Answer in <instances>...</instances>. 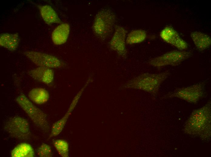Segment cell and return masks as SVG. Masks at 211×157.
Instances as JSON below:
<instances>
[{"instance_id":"21","label":"cell","mask_w":211,"mask_h":157,"mask_svg":"<svg viewBox=\"0 0 211 157\" xmlns=\"http://www.w3.org/2000/svg\"><path fill=\"white\" fill-rule=\"evenodd\" d=\"M37 154L40 157H51L52 156V149L50 146L42 143L38 148Z\"/></svg>"},{"instance_id":"15","label":"cell","mask_w":211,"mask_h":157,"mask_svg":"<svg viewBox=\"0 0 211 157\" xmlns=\"http://www.w3.org/2000/svg\"><path fill=\"white\" fill-rule=\"evenodd\" d=\"M41 15L44 22L48 25L54 23H61L62 21L57 13L50 6L38 5Z\"/></svg>"},{"instance_id":"7","label":"cell","mask_w":211,"mask_h":157,"mask_svg":"<svg viewBox=\"0 0 211 157\" xmlns=\"http://www.w3.org/2000/svg\"><path fill=\"white\" fill-rule=\"evenodd\" d=\"M191 54L190 52L184 50L171 51L151 59L149 63L158 68L168 66H175L189 58Z\"/></svg>"},{"instance_id":"18","label":"cell","mask_w":211,"mask_h":157,"mask_svg":"<svg viewBox=\"0 0 211 157\" xmlns=\"http://www.w3.org/2000/svg\"><path fill=\"white\" fill-rule=\"evenodd\" d=\"M12 157H33L35 152L32 146L30 144L22 143L17 145L11 152Z\"/></svg>"},{"instance_id":"5","label":"cell","mask_w":211,"mask_h":157,"mask_svg":"<svg viewBox=\"0 0 211 157\" xmlns=\"http://www.w3.org/2000/svg\"><path fill=\"white\" fill-rule=\"evenodd\" d=\"M4 129L12 137L19 140H28L31 135L28 121L20 116L8 118L4 123Z\"/></svg>"},{"instance_id":"11","label":"cell","mask_w":211,"mask_h":157,"mask_svg":"<svg viewBox=\"0 0 211 157\" xmlns=\"http://www.w3.org/2000/svg\"><path fill=\"white\" fill-rule=\"evenodd\" d=\"M160 36L163 40L174 46L179 50L184 51L188 47L186 42L171 27L167 26L163 28L160 33Z\"/></svg>"},{"instance_id":"12","label":"cell","mask_w":211,"mask_h":157,"mask_svg":"<svg viewBox=\"0 0 211 157\" xmlns=\"http://www.w3.org/2000/svg\"><path fill=\"white\" fill-rule=\"evenodd\" d=\"M28 74L35 80L47 85H52L54 81V71L50 68L38 67L29 71Z\"/></svg>"},{"instance_id":"2","label":"cell","mask_w":211,"mask_h":157,"mask_svg":"<svg viewBox=\"0 0 211 157\" xmlns=\"http://www.w3.org/2000/svg\"><path fill=\"white\" fill-rule=\"evenodd\" d=\"M170 74L168 71L157 74L144 73L127 81L122 85V88L139 89L151 94H156L158 92L161 84Z\"/></svg>"},{"instance_id":"14","label":"cell","mask_w":211,"mask_h":157,"mask_svg":"<svg viewBox=\"0 0 211 157\" xmlns=\"http://www.w3.org/2000/svg\"><path fill=\"white\" fill-rule=\"evenodd\" d=\"M20 42V38L17 33H3L0 34V46L10 51L16 50Z\"/></svg>"},{"instance_id":"19","label":"cell","mask_w":211,"mask_h":157,"mask_svg":"<svg viewBox=\"0 0 211 157\" xmlns=\"http://www.w3.org/2000/svg\"><path fill=\"white\" fill-rule=\"evenodd\" d=\"M147 37L146 31L142 29H136L131 31L127 35L126 43L132 44L141 43L145 40Z\"/></svg>"},{"instance_id":"4","label":"cell","mask_w":211,"mask_h":157,"mask_svg":"<svg viewBox=\"0 0 211 157\" xmlns=\"http://www.w3.org/2000/svg\"><path fill=\"white\" fill-rule=\"evenodd\" d=\"M15 101L33 123L42 131L48 130L49 123L46 114L35 106L24 94H19Z\"/></svg>"},{"instance_id":"9","label":"cell","mask_w":211,"mask_h":157,"mask_svg":"<svg viewBox=\"0 0 211 157\" xmlns=\"http://www.w3.org/2000/svg\"><path fill=\"white\" fill-rule=\"evenodd\" d=\"M127 31L121 26H116L109 42V47L121 57L125 58L127 54L126 40Z\"/></svg>"},{"instance_id":"3","label":"cell","mask_w":211,"mask_h":157,"mask_svg":"<svg viewBox=\"0 0 211 157\" xmlns=\"http://www.w3.org/2000/svg\"><path fill=\"white\" fill-rule=\"evenodd\" d=\"M116 21V15L111 9H100L96 13L94 20L92 29L94 33L101 39L106 38L115 28Z\"/></svg>"},{"instance_id":"16","label":"cell","mask_w":211,"mask_h":157,"mask_svg":"<svg viewBox=\"0 0 211 157\" xmlns=\"http://www.w3.org/2000/svg\"><path fill=\"white\" fill-rule=\"evenodd\" d=\"M29 99L37 104H44L49 101L50 95L48 91L41 87L34 88L31 90L28 94Z\"/></svg>"},{"instance_id":"6","label":"cell","mask_w":211,"mask_h":157,"mask_svg":"<svg viewBox=\"0 0 211 157\" xmlns=\"http://www.w3.org/2000/svg\"><path fill=\"white\" fill-rule=\"evenodd\" d=\"M206 80L202 81L195 84L175 90L169 94V98H176L189 103H197L205 93Z\"/></svg>"},{"instance_id":"17","label":"cell","mask_w":211,"mask_h":157,"mask_svg":"<svg viewBox=\"0 0 211 157\" xmlns=\"http://www.w3.org/2000/svg\"><path fill=\"white\" fill-rule=\"evenodd\" d=\"M190 36L196 48L200 51L204 50L210 46L211 40L208 35L195 31L192 33Z\"/></svg>"},{"instance_id":"1","label":"cell","mask_w":211,"mask_h":157,"mask_svg":"<svg viewBox=\"0 0 211 157\" xmlns=\"http://www.w3.org/2000/svg\"><path fill=\"white\" fill-rule=\"evenodd\" d=\"M211 112L210 101L194 110L186 122L184 128L185 133L203 140H209L211 137Z\"/></svg>"},{"instance_id":"13","label":"cell","mask_w":211,"mask_h":157,"mask_svg":"<svg viewBox=\"0 0 211 157\" xmlns=\"http://www.w3.org/2000/svg\"><path fill=\"white\" fill-rule=\"evenodd\" d=\"M70 31V27L68 23H61L58 26L51 34V38L54 44L59 45L65 43L68 38Z\"/></svg>"},{"instance_id":"20","label":"cell","mask_w":211,"mask_h":157,"mask_svg":"<svg viewBox=\"0 0 211 157\" xmlns=\"http://www.w3.org/2000/svg\"><path fill=\"white\" fill-rule=\"evenodd\" d=\"M53 143L57 152L61 156H69V146L66 141L58 139L53 140Z\"/></svg>"},{"instance_id":"8","label":"cell","mask_w":211,"mask_h":157,"mask_svg":"<svg viewBox=\"0 0 211 157\" xmlns=\"http://www.w3.org/2000/svg\"><path fill=\"white\" fill-rule=\"evenodd\" d=\"M24 55L38 67H44L52 69H58L64 66L62 62L56 56L48 53L33 50L24 53Z\"/></svg>"},{"instance_id":"10","label":"cell","mask_w":211,"mask_h":157,"mask_svg":"<svg viewBox=\"0 0 211 157\" xmlns=\"http://www.w3.org/2000/svg\"><path fill=\"white\" fill-rule=\"evenodd\" d=\"M86 87L85 85H84L74 97L65 115L61 119L53 123L52 127L49 138L57 136L62 132L69 118L75 107Z\"/></svg>"}]
</instances>
